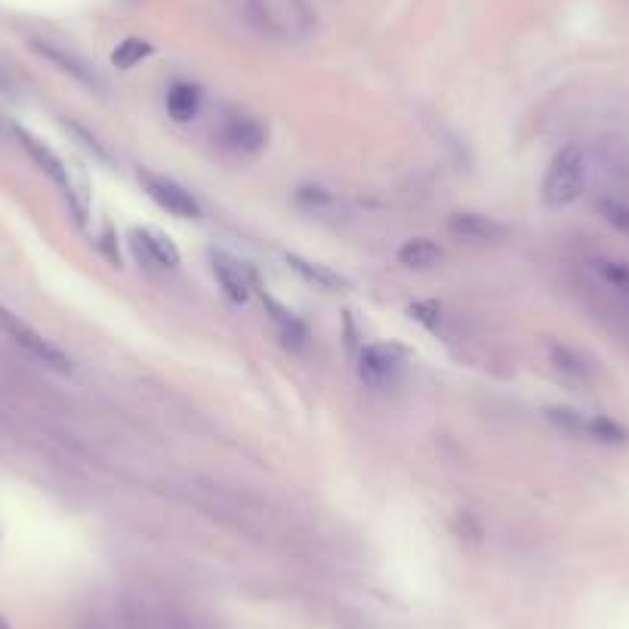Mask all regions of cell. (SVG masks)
Wrapping results in <instances>:
<instances>
[{
	"label": "cell",
	"mask_w": 629,
	"mask_h": 629,
	"mask_svg": "<svg viewBox=\"0 0 629 629\" xmlns=\"http://www.w3.org/2000/svg\"><path fill=\"white\" fill-rule=\"evenodd\" d=\"M244 16L269 41L296 44L315 31V13L306 0H247Z\"/></svg>",
	"instance_id": "6da1fadb"
},
{
	"label": "cell",
	"mask_w": 629,
	"mask_h": 629,
	"mask_svg": "<svg viewBox=\"0 0 629 629\" xmlns=\"http://www.w3.org/2000/svg\"><path fill=\"white\" fill-rule=\"evenodd\" d=\"M586 189V155L580 145H565L559 155L552 158L546 176H543V189L540 198L549 210H562L580 201Z\"/></svg>",
	"instance_id": "7a4b0ae2"
},
{
	"label": "cell",
	"mask_w": 629,
	"mask_h": 629,
	"mask_svg": "<svg viewBox=\"0 0 629 629\" xmlns=\"http://www.w3.org/2000/svg\"><path fill=\"white\" fill-rule=\"evenodd\" d=\"M546 420L555 423L559 429L571 432V435H583L602 444H623L629 441V432L614 423L611 417L602 414H586V411H574V407H546Z\"/></svg>",
	"instance_id": "3957f363"
},
{
	"label": "cell",
	"mask_w": 629,
	"mask_h": 629,
	"mask_svg": "<svg viewBox=\"0 0 629 629\" xmlns=\"http://www.w3.org/2000/svg\"><path fill=\"white\" fill-rule=\"evenodd\" d=\"M0 330L10 333L13 343H19L31 358H37L41 364L59 370V374H71V358L62 349H56L50 340H44L34 327H28L19 315H13L4 303H0Z\"/></svg>",
	"instance_id": "277c9868"
},
{
	"label": "cell",
	"mask_w": 629,
	"mask_h": 629,
	"mask_svg": "<svg viewBox=\"0 0 629 629\" xmlns=\"http://www.w3.org/2000/svg\"><path fill=\"white\" fill-rule=\"evenodd\" d=\"M139 185H142V192L152 198L161 210H167L170 216H176V219H198L201 216L198 198L189 189H182L176 179L142 170L139 173Z\"/></svg>",
	"instance_id": "5b68a950"
},
{
	"label": "cell",
	"mask_w": 629,
	"mask_h": 629,
	"mask_svg": "<svg viewBox=\"0 0 629 629\" xmlns=\"http://www.w3.org/2000/svg\"><path fill=\"white\" fill-rule=\"evenodd\" d=\"M216 139L226 152H232L238 158H253L269 145V130H266L263 121L253 118V115H232V118L222 121Z\"/></svg>",
	"instance_id": "8992f818"
},
{
	"label": "cell",
	"mask_w": 629,
	"mask_h": 629,
	"mask_svg": "<svg viewBox=\"0 0 629 629\" xmlns=\"http://www.w3.org/2000/svg\"><path fill=\"white\" fill-rule=\"evenodd\" d=\"M31 50H34V53H41L47 62H53L59 71H65L68 78H74L81 87H87V90H93V93H105V90H108V84L102 81V74H99L87 59H81L78 53H71V50H65V47H56V44H50V41H31Z\"/></svg>",
	"instance_id": "52a82bcc"
},
{
	"label": "cell",
	"mask_w": 629,
	"mask_h": 629,
	"mask_svg": "<svg viewBox=\"0 0 629 629\" xmlns=\"http://www.w3.org/2000/svg\"><path fill=\"white\" fill-rule=\"evenodd\" d=\"M210 269L222 287V293L229 296L232 303L244 306L250 300V293H253V281L247 275V269L238 263V259L226 250H210Z\"/></svg>",
	"instance_id": "ba28073f"
},
{
	"label": "cell",
	"mask_w": 629,
	"mask_h": 629,
	"mask_svg": "<svg viewBox=\"0 0 629 629\" xmlns=\"http://www.w3.org/2000/svg\"><path fill=\"white\" fill-rule=\"evenodd\" d=\"M130 247L142 263L155 266V269H176L179 266L176 244L158 229H133L130 232Z\"/></svg>",
	"instance_id": "9c48e42d"
},
{
	"label": "cell",
	"mask_w": 629,
	"mask_h": 629,
	"mask_svg": "<svg viewBox=\"0 0 629 629\" xmlns=\"http://www.w3.org/2000/svg\"><path fill=\"white\" fill-rule=\"evenodd\" d=\"M358 374L367 386L386 389L401 374V358L389 346H367L361 352V361H358Z\"/></svg>",
	"instance_id": "30bf717a"
},
{
	"label": "cell",
	"mask_w": 629,
	"mask_h": 629,
	"mask_svg": "<svg viewBox=\"0 0 629 629\" xmlns=\"http://www.w3.org/2000/svg\"><path fill=\"white\" fill-rule=\"evenodd\" d=\"M263 306H266V312H269V318H272V324L278 330L281 343L290 346V349H296V352H303L309 346V340H312L309 327L300 318H296L284 303H278L272 293H266V290H263Z\"/></svg>",
	"instance_id": "8fae6325"
},
{
	"label": "cell",
	"mask_w": 629,
	"mask_h": 629,
	"mask_svg": "<svg viewBox=\"0 0 629 629\" xmlns=\"http://www.w3.org/2000/svg\"><path fill=\"white\" fill-rule=\"evenodd\" d=\"M16 136H19V142H22L25 152L31 155V161H34L37 167H41V170L59 185V189L68 195V192H71V179H68V170H65V164L59 161V155L53 152V148H47L41 139L31 136V133H25V130H16Z\"/></svg>",
	"instance_id": "7c38bea8"
},
{
	"label": "cell",
	"mask_w": 629,
	"mask_h": 629,
	"mask_svg": "<svg viewBox=\"0 0 629 629\" xmlns=\"http://www.w3.org/2000/svg\"><path fill=\"white\" fill-rule=\"evenodd\" d=\"M284 263L303 281H309L321 290H346L349 287V281L340 272H333L330 266H321V263H312V259L300 256V253H284Z\"/></svg>",
	"instance_id": "4fadbf2b"
},
{
	"label": "cell",
	"mask_w": 629,
	"mask_h": 629,
	"mask_svg": "<svg viewBox=\"0 0 629 629\" xmlns=\"http://www.w3.org/2000/svg\"><path fill=\"white\" fill-rule=\"evenodd\" d=\"M451 232L466 238V241H500L506 229L497 219L481 216V213H457L451 216Z\"/></svg>",
	"instance_id": "5bb4252c"
},
{
	"label": "cell",
	"mask_w": 629,
	"mask_h": 629,
	"mask_svg": "<svg viewBox=\"0 0 629 629\" xmlns=\"http://www.w3.org/2000/svg\"><path fill=\"white\" fill-rule=\"evenodd\" d=\"M398 263L404 269L426 272V269H435V266L444 263V250L429 238H411V241H404L398 247Z\"/></svg>",
	"instance_id": "9a60e30c"
},
{
	"label": "cell",
	"mask_w": 629,
	"mask_h": 629,
	"mask_svg": "<svg viewBox=\"0 0 629 629\" xmlns=\"http://www.w3.org/2000/svg\"><path fill=\"white\" fill-rule=\"evenodd\" d=\"M201 111V90L189 81H176L170 84L167 90V115L176 121V124H189L198 118Z\"/></svg>",
	"instance_id": "2e32d148"
},
{
	"label": "cell",
	"mask_w": 629,
	"mask_h": 629,
	"mask_svg": "<svg viewBox=\"0 0 629 629\" xmlns=\"http://www.w3.org/2000/svg\"><path fill=\"white\" fill-rule=\"evenodd\" d=\"M592 269H596V275L629 303V266L626 263H617V259H596Z\"/></svg>",
	"instance_id": "e0dca14e"
},
{
	"label": "cell",
	"mask_w": 629,
	"mask_h": 629,
	"mask_svg": "<svg viewBox=\"0 0 629 629\" xmlns=\"http://www.w3.org/2000/svg\"><path fill=\"white\" fill-rule=\"evenodd\" d=\"M293 204L303 207L306 213H327L337 207V198L327 189H321V185H300V189L293 192Z\"/></svg>",
	"instance_id": "ac0fdd59"
},
{
	"label": "cell",
	"mask_w": 629,
	"mask_h": 629,
	"mask_svg": "<svg viewBox=\"0 0 629 629\" xmlns=\"http://www.w3.org/2000/svg\"><path fill=\"white\" fill-rule=\"evenodd\" d=\"M552 361H555V367L562 370V374H568L574 380H589L592 377L589 361L583 355H577L574 349H568V346H552Z\"/></svg>",
	"instance_id": "d6986e66"
},
{
	"label": "cell",
	"mask_w": 629,
	"mask_h": 629,
	"mask_svg": "<svg viewBox=\"0 0 629 629\" xmlns=\"http://www.w3.org/2000/svg\"><path fill=\"white\" fill-rule=\"evenodd\" d=\"M148 56H152V44L142 41V37H127V41H121L118 50L111 53V62H115V68H124L127 71V68L139 65Z\"/></svg>",
	"instance_id": "ffe728a7"
},
{
	"label": "cell",
	"mask_w": 629,
	"mask_h": 629,
	"mask_svg": "<svg viewBox=\"0 0 629 629\" xmlns=\"http://www.w3.org/2000/svg\"><path fill=\"white\" fill-rule=\"evenodd\" d=\"M599 213H602V219L608 222V226H614L617 232L629 235V204H623L617 198H602L599 201Z\"/></svg>",
	"instance_id": "44dd1931"
},
{
	"label": "cell",
	"mask_w": 629,
	"mask_h": 629,
	"mask_svg": "<svg viewBox=\"0 0 629 629\" xmlns=\"http://www.w3.org/2000/svg\"><path fill=\"white\" fill-rule=\"evenodd\" d=\"M407 312H411L414 321L426 324L429 330H438L441 327V309L432 306V303H414V306H407Z\"/></svg>",
	"instance_id": "7402d4cb"
},
{
	"label": "cell",
	"mask_w": 629,
	"mask_h": 629,
	"mask_svg": "<svg viewBox=\"0 0 629 629\" xmlns=\"http://www.w3.org/2000/svg\"><path fill=\"white\" fill-rule=\"evenodd\" d=\"M68 130H71L74 136H78V139H84L81 145H84V148H90V152H93V155H96L99 161H111V155H108V148H102V145H99V139H96V136H90V133H87L84 127H78V124H68Z\"/></svg>",
	"instance_id": "603a6c76"
},
{
	"label": "cell",
	"mask_w": 629,
	"mask_h": 629,
	"mask_svg": "<svg viewBox=\"0 0 629 629\" xmlns=\"http://www.w3.org/2000/svg\"><path fill=\"white\" fill-rule=\"evenodd\" d=\"M0 629H10V623H7L4 617H0Z\"/></svg>",
	"instance_id": "cb8c5ba5"
}]
</instances>
